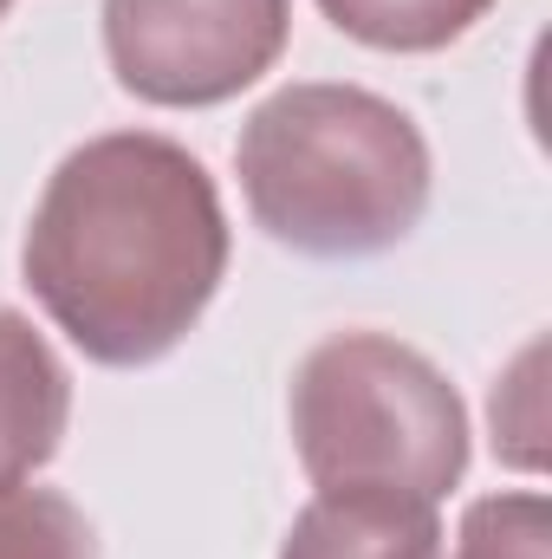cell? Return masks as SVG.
<instances>
[{"mask_svg": "<svg viewBox=\"0 0 552 559\" xmlns=\"http://www.w3.org/2000/svg\"><path fill=\"white\" fill-rule=\"evenodd\" d=\"M325 20L371 52H442L488 20L494 0H319Z\"/></svg>", "mask_w": 552, "mask_h": 559, "instance_id": "cell-7", "label": "cell"}, {"mask_svg": "<svg viewBox=\"0 0 552 559\" xmlns=\"http://www.w3.org/2000/svg\"><path fill=\"white\" fill-rule=\"evenodd\" d=\"M279 559H442V521L410 495L332 488L299 508Z\"/></svg>", "mask_w": 552, "mask_h": 559, "instance_id": "cell-6", "label": "cell"}, {"mask_svg": "<svg viewBox=\"0 0 552 559\" xmlns=\"http://www.w3.org/2000/svg\"><path fill=\"white\" fill-rule=\"evenodd\" d=\"M292 449L319 495L371 488L442 501L468 475V411L455 384L391 332H332L292 371Z\"/></svg>", "mask_w": 552, "mask_h": 559, "instance_id": "cell-3", "label": "cell"}, {"mask_svg": "<svg viewBox=\"0 0 552 559\" xmlns=\"http://www.w3.org/2000/svg\"><path fill=\"white\" fill-rule=\"evenodd\" d=\"M20 274L92 365H156L202 325L228 280L215 176L156 131L79 143L46 176Z\"/></svg>", "mask_w": 552, "mask_h": 559, "instance_id": "cell-1", "label": "cell"}, {"mask_svg": "<svg viewBox=\"0 0 552 559\" xmlns=\"http://www.w3.org/2000/svg\"><path fill=\"white\" fill-rule=\"evenodd\" d=\"M248 215L312 261H364L429 209V143L364 85H286L235 143Z\"/></svg>", "mask_w": 552, "mask_h": 559, "instance_id": "cell-2", "label": "cell"}, {"mask_svg": "<svg viewBox=\"0 0 552 559\" xmlns=\"http://www.w3.org/2000/svg\"><path fill=\"white\" fill-rule=\"evenodd\" d=\"M72 417V378L46 332L26 312L0 306V501L33 488V475L59 455Z\"/></svg>", "mask_w": 552, "mask_h": 559, "instance_id": "cell-5", "label": "cell"}, {"mask_svg": "<svg viewBox=\"0 0 552 559\" xmlns=\"http://www.w3.org/2000/svg\"><path fill=\"white\" fill-rule=\"evenodd\" d=\"M0 559H98V540L65 495L20 488L0 501Z\"/></svg>", "mask_w": 552, "mask_h": 559, "instance_id": "cell-8", "label": "cell"}, {"mask_svg": "<svg viewBox=\"0 0 552 559\" xmlns=\"http://www.w3.org/2000/svg\"><path fill=\"white\" fill-rule=\"evenodd\" d=\"M7 7H13V0H0V13H7Z\"/></svg>", "mask_w": 552, "mask_h": 559, "instance_id": "cell-10", "label": "cell"}, {"mask_svg": "<svg viewBox=\"0 0 552 559\" xmlns=\"http://www.w3.org/2000/svg\"><path fill=\"white\" fill-rule=\"evenodd\" d=\"M552 547V508L547 495H488L461 514L455 559H547Z\"/></svg>", "mask_w": 552, "mask_h": 559, "instance_id": "cell-9", "label": "cell"}, {"mask_svg": "<svg viewBox=\"0 0 552 559\" xmlns=\"http://www.w3.org/2000/svg\"><path fill=\"white\" fill-rule=\"evenodd\" d=\"M292 33V0H105L118 85L163 111H208L267 79Z\"/></svg>", "mask_w": 552, "mask_h": 559, "instance_id": "cell-4", "label": "cell"}]
</instances>
